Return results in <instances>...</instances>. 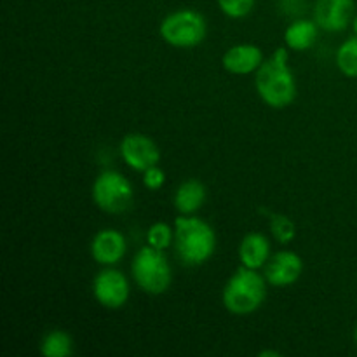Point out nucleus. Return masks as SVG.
Listing matches in <instances>:
<instances>
[{
  "instance_id": "obj_1",
  "label": "nucleus",
  "mask_w": 357,
  "mask_h": 357,
  "mask_svg": "<svg viewBox=\"0 0 357 357\" xmlns=\"http://www.w3.org/2000/svg\"><path fill=\"white\" fill-rule=\"evenodd\" d=\"M288 47L275 49L274 54L261 63L257 70L258 96L272 108H286L296 98V80L288 65Z\"/></svg>"
},
{
  "instance_id": "obj_2",
  "label": "nucleus",
  "mask_w": 357,
  "mask_h": 357,
  "mask_svg": "<svg viewBox=\"0 0 357 357\" xmlns=\"http://www.w3.org/2000/svg\"><path fill=\"white\" fill-rule=\"evenodd\" d=\"M174 246L185 265L199 267L213 257L216 234L209 223L190 215H180L174 222Z\"/></svg>"
},
{
  "instance_id": "obj_3",
  "label": "nucleus",
  "mask_w": 357,
  "mask_h": 357,
  "mask_svg": "<svg viewBox=\"0 0 357 357\" xmlns=\"http://www.w3.org/2000/svg\"><path fill=\"white\" fill-rule=\"evenodd\" d=\"M267 279L255 268L241 265L223 288L222 300L225 309L236 316L253 314L267 298Z\"/></svg>"
},
{
  "instance_id": "obj_4",
  "label": "nucleus",
  "mask_w": 357,
  "mask_h": 357,
  "mask_svg": "<svg viewBox=\"0 0 357 357\" xmlns=\"http://www.w3.org/2000/svg\"><path fill=\"white\" fill-rule=\"evenodd\" d=\"M131 272L139 289L149 295H162L169 289L171 281H173L171 265L167 264L164 253L150 244L135 255Z\"/></svg>"
},
{
  "instance_id": "obj_5",
  "label": "nucleus",
  "mask_w": 357,
  "mask_h": 357,
  "mask_svg": "<svg viewBox=\"0 0 357 357\" xmlns=\"http://www.w3.org/2000/svg\"><path fill=\"white\" fill-rule=\"evenodd\" d=\"M160 37L173 47L188 49L204 42L208 23L204 16L194 9H181L167 14L160 23Z\"/></svg>"
},
{
  "instance_id": "obj_6",
  "label": "nucleus",
  "mask_w": 357,
  "mask_h": 357,
  "mask_svg": "<svg viewBox=\"0 0 357 357\" xmlns=\"http://www.w3.org/2000/svg\"><path fill=\"white\" fill-rule=\"evenodd\" d=\"M135 190L124 174L117 171H105L94 180L93 201L105 213L121 215L132 204Z\"/></svg>"
},
{
  "instance_id": "obj_7",
  "label": "nucleus",
  "mask_w": 357,
  "mask_h": 357,
  "mask_svg": "<svg viewBox=\"0 0 357 357\" xmlns=\"http://www.w3.org/2000/svg\"><path fill=\"white\" fill-rule=\"evenodd\" d=\"M129 281L121 271L115 268H105L94 278L93 282V295L96 302L105 309H121L128 303Z\"/></svg>"
},
{
  "instance_id": "obj_8",
  "label": "nucleus",
  "mask_w": 357,
  "mask_h": 357,
  "mask_svg": "<svg viewBox=\"0 0 357 357\" xmlns=\"http://www.w3.org/2000/svg\"><path fill=\"white\" fill-rule=\"evenodd\" d=\"M121 155L131 169L146 171L157 166L160 160V150L152 138L139 132H131L121 142Z\"/></svg>"
},
{
  "instance_id": "obj_9",
  "label": "nucleus",
  "mask_w": 357,
  "mask_h": 357,
  "mask_svg": "<svg viewBox=\"0 0 357 357\" xmlns=\"http://www.w3.org/2000/svg\"><path fill=\"white\" fill-rule=\"evenodd\" d=\"M303 272V260L295 251H279L265 265V279L271 286L286 288L295 284Z\"/></svg>"
},
{
  "instance_id": "obj_10",
  "label": "nucleus",
  "mask_w": 357,
  "mask_h": 357,
  "mask_svg": "<svg viewBox=\"0 0 357 357\" xmlns=\"http://www.w3.org/2000/svg\"><path fill=\"white\" fill-rule=\"evenodd\" d=\"M354 16V0H316L314 21L324 31H342Z\"/></svg>"
},
{
  "instance_id": "obj_11",
  "label": "nucleus",
  "mask_w": 357,
  "mask_h": 357,
  "mask_svg": "<svg viewBox=\"0 0 357 357\" xmlns=\"http://www.w3.org/2000/svg\"><path fill=\"white\" fill-rule=\"evenodd\" d=\"M128 251V243H126L124 234L115 229H105L94 236L91 243V257L100 265L119 264L126 257Z\"/></svg>"
},
{
  "instance_id": "obj_12",
  "label": "nucleus",
  "mask_w": 357,
  "mask_h": 357,
  "mask_svg": "<svg viewBox=\"0 0 357 357\" xmlns=\"http://www.w3.org/2000/svg\"><path fill=\"white\" fill-rule=\"evenodd\" d=\"M264 61V51L255 44L232 45L222 58L223 68L234 75H250L257 72Z\"/></svg>"
},
{
  "instance_id": "obj_13",
  "label": "nucleus",
  "mask_w": 357,
  "mask_h": 357,
  "mask_svg": "<svg viewBox=\"0 0 357 357\" xmlns=\"http://www.w3.org/2000/svg\"><path fill=\"white\" fill-rule=\"evenodd\" d=\"M239 260L241 265L248 268L265 267L271 260V243L261 232H250L243 237L239 246Z\"/></svg>"
},
{
  "instance_id": "obj_14",
  "label": "nucleus",
  "mask_w": 357,
  "mask_h": 357,
  "mask_svg": "<svg viewBox=\"0 0 357 357\" xmlns=\"http://www.w3.org/2000/svg\"><path fill=\"white\" fill-rule=\"evenodd\" d=\"M206 187L199 180H187L176 188L174 208L180 215H194L206 202Z\"/></svg>"
},
{
  "instance_id": "obj_15",
  "label": "nucleus",
  "mask_w": 357,
  "mask_h": 357,
  "mask_svg": "<svg viewBox=\"0 0 357 357\" xmlns=\"http://www.w3.org/2000/svg\"><path fill=\"white\" fill-rule=\"evenodd\" d=\"M317 33H319V26L316 21L309 20H298L295 23L289 24L284 31V42L286 47L291 51H307L312 47L317 40Z\"/></svg>"
},
{
  "instance_id": "obj_16",
  "label": "nucleus",
  "mask_w": 357,
  "mask_h": 357,
  "mask_svg": "<svg viewBox=\"0 0 357 357\" xmlns=\"http://www.w3.org/2000/svg\"><path fill=\"white\" fill-rule=\"evenodd\" d=\"M40 352L45 357H66L73 352V340L66 331L52 330L42 338Z\"/></svg>"
},
{
  "instance_id": "obj_17",
  "label": "nucleus",
  "mask_w": 357,
  "mask_h": 357,
  "mask_svg": "<svg viewBox=\"0 0 357 357\" xmlns=\"http://www.w3.org/2000/svg\"><path fill=\"white\" fill-rule=\"evenodd\" d=\"M337 66L345 77L357 79V35L338 47Z\"/></svg>"
},
{
  "instance_id": "obj_18",
  "label": "nucleus",
  "mask_w": 357,
  "mask_h": 357,
  "mask_svg": "<svg viewBox=\"0 0 357 357\" xmlns=\"http://www.w3.org/2000/svg\"><path fill=\"white\" fill-rule=\"evenodd\" d=\"M173 241H174V230L164 222L153 223V225L149 229V232H146V243H149L152 248H155V250H160V251L167 250Z\"/></svg>"
},
{
  "instance_id": "obj_19",
  "label": "nucleus",
  "mask_w": 357,
  "mask_h": 357,
  "mask_svg": "<svg viewBox=\"0 0 357 357\" xmlns=\"http://www.w3.org/2000/svg\"><path fill=\"white\" fill-rule=\"evenodd\" d=\"M271 230L275 241L281 244H289L296 236V227L286 215H272L271 216Z\"/></svg>"
},
{
  "instance_id": "obj_20",
  "label": "nucleus",
  "mask_w": 357,
  "mask_h": 357,
  "mask_svg": "<svg viewBox=\"0 0 357 357\" xmlns=\"http://www.w3.org/2000/svg\"><path fill=\"white\" fill-rule=\"evenodd\" d=\"M257 0H218V7L225 16L241 20L253 10Z\"/></svg>"
},
{
  "instance_id": "obj_21",
  "label": "nucleus",
  "mask_w": 357,
  "mask_h": 357,
  "mask_svg": "<svg viewBox=\"0 0 357 357\" xmlns=\"http://www.w3.org/2000/svg\"><path fill=\"white\" fill-rule=\"evenodd\" d=\"M166 183V174L160 167L152 166L146 171H143V185H145L149 190H159Z\"/></svg>"
},
{
  "instance_id": "obj_22",
  "label": "nucleus",
  "mask_w": 357,
  "mask_h": 357,
  "mask_svg": "<svg viewBox=\"0 0 357 357\" xmlns=\"http://www.w3.org/2000/svg\"><path fill=\"white\" fill-rule=\"evenodd\" d=\"M258 356H260V357H279V356H281V352H278V351H261Z\"/></svg>"
},
{
  "instance_id": "obj_23",
  "label": "nucleus",
  "mask_w": 357,
  "mask_h": 357,
  "mask_svg": "<svg viewBox=\"0 0 357 357\" xmlns=\"http://www.w3.org/2000/svg\"><path fill=\"white\" fill-rule=\"evenodd\" d=\"M352 28H354V33L357 35V16L354 17V21H352Z\"/></svg>"
},
{
  "instance_id": "obj_24",
  "label": "nucleus",
  "mask_w": 357,
  "mask_h": 357,
  "mask_svg": "<svg viewBox=\"0 0 357 357\" xmlns=\"http://www.w3.org/2000/svg\"><path fill=\"white\" fill-rule=\"evenodd\" d=\"M354 340H356V344H357V326H356V331H354Z\"/></svg>"
}]
</instances>
